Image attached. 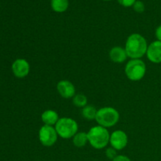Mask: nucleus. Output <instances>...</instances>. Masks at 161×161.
I'll return each mask as SVG.
<instances>
[{"label": "nucleus", "mask_w": 161, "mask_h": 161, "mask_svg": "<svg viewBox=\"0 0 161 161\" xmlns=\"http://www.w3.org/2000/svg\"><path fill=\"white\" fill-rule=\"evenodd\" d=\"M147 49V41L141 34H131L126 41L125 50L130 59H141L146 54Z\"/></svg>", "instance_id": "nucleus-1"}, {"label": "nucleus", "mask_w": 161, "mask_h": 161, "mask_svg": "<svg viewBox=\"0 0 161 161\" xmlns=\"http://www.w3.org/2000/svg\"><path fill=\"white\" fill-rule=\"evenodd\" d=\"M88 142L96 149H104L109 143L110 135L108 130L102 126H94L87 132Z\"/></svg>", "instance_id": "nucleus-2"}, {"label": "nucleus", "mask_w": 161, "mask_h": 161, "mask_svg": "<svg viewBox=\"0 0 161 161\" xmlns=\"http://www.w3.org/2000/svg\"><path fill=\"white\" fill-rule=\"evenodd\" d=\"M119 119V113L113 107H103L97 110L95 120L99 126L108 128L114 127Z\"/></svg>", "instance_id": "nucleus-3"}, {"label": "nucleus", "mask_w": 161, "mask_h": 161, "mask_svg": "<svg viewBox=\"0 0 161 161\" xmlns=\"http://www.w3.org/2000/svg\"><path fill=\"white\" fill-rule=\"evenodd\" d=\"M58 136L63 139L72 138L78 132V124L75 119L70 117L60 118L54 126Z\"/></svg>", "instance_id": "nucleus-4"}, {"label": "nucleus", "mask_w": 161, "mask_h": 161, "mask_svg": "<svg viewBox=\"0 0 161 161\" xmlns=\"http://www.w3.org/2000/svg\"><path fill=\"white\" fill-rule=\"evenodd\" d=\"M125 74L127 78L134 82L144 78L146 72V65L141 59H131L126 64Z\"/></svg>", "instance_id": "nucleus-5"}, {"label": "nucleus", "mask_w": 161, "mask_h": 161, "mask_svg": "<svg viewBox=\"0 0 161 161\" xmlns=\"http://www.w3.org/2000/svg\"><path fill=\"white\" fill-rule=\"evenodd\" d=\"M58 135L53 126L43 125L39 130V140L46 147L53 146L58 141Z\"/></svg>", "instance_id": "nucleus-6"}, {"label": "nucleus", "mask_w": 161, "mask_h": 161, "mask_svg": "<svg viewBox=\"0 0 161 161\" xmlns=\"http://www.w3.org/2000/svg\"><path fill=\"white\" fill-rule=\"evenodd\" d=\"M109 143L116 150H122L128 143V137L124 130H116L110 135Z\"/></svg>", "instance_id": "nucleus-7"}, {"label": "nucleus", "mask_w": 161, "mask_h": 161, "mask_svg": "<svg viewBox=\"0 0 161 161\" xmlns=\"http://www.w3.org/2000/svg\"><path fill=\"white\" fill-rule=\"evenodd\" d=\"M57 90L62 97L65 99L72 98L75 95V87L69 80H61L57 84Z\"/></svg>", "instance_id": "nucleus-8"}, {"label": "nucleus", "mask_w": 161, "mask_h": 161, "mask_svg": "<svg viewBox=\"0 0 161 161\" xmlns=\"http://www.w3.org/2000/svg\"><path fill=\"white\" fill-rule=\"evenodd\" d=\"M146 56L154 64L161 63V41L156 40L148 46Z\"/></svg>", "instance_id": "nucleus-9"}, {"label": "nucleus", "mask_w": 161, "mask_h": 161, "mask_svg": "<svg viewBox=\"0 0 161 161\" xmlns=\"http://www.w3.org/2000/svg\"><path fill=\"white\" fill-rule=\"evenodd\" d=\"M12 70L15 76L25 78L30 72V64L25 59H17L13 63Z\"/></svg>", "instance_id": "nucleus-10"}, {"label": "nucleus", "mask_w": 161, "mask_h": 161, "mask_svg": "<svg viewBox=\"0 0 161 161\" xmlns=\"http://www.w3.org/2000/svg\"><path fill=\"white\" fill-rule=\"evenodd\" d=\"M109 58L112 61L116 64H122L128 58L125 48L121 47H114L110 50Z\"/></svg>", "instance_id": "nucleus-11"}, {"label": "nucleus", "mask_w": 161, "mask_h": 161, "mask_svg": "<svg viewBox=\"0 0 161 161\" xmlns=\"http://www.w3.org/2000/svg\"><path fill=\"white\" fill-rule=\"evenodd\" d=\"M59 119L58 113L52 109L46 110L41 115V119L45 125L55 126Z\"/></svg>", "instance_id": "nucleus-12"}, {"label": "nucleus", "mask_w": 161, "mask_h": 161, "mask_svg": "<svg viewBox=\"0 0 161 161\" xmlns=\"http://www.w3.org/2000/svg\"><path fill=\"white\" fill-rule=\"evenodd\" d=\"M72 142L75 146L78 148L83 147L88 142L87 133L86 132H77L72 138Z\"/></svg>", "instance_id": "nucleus-13"}, {"label": "nucleus", "mask_w": 161, "mask_h": 161, "mask_svg": "<svg viewBox=\"0 0 161 161\" xmlns=\"http://www.w3.org/2000/svg\"><path fill=\"white\" fill-rule=\"evenodd\" d=\"M69 0H51V7L57 13H63L69 8Z\"/></svg>", "instance_id": "nucleus-14"}, {"label": "nucleus", "mask_w": 161, "mask_h": 161, "mask_svg": "<svg viewBox=\"0 0 161 161\" xmlns=\"http://www.w3.org/2000/svg\"><path fill=\"white\" fill-rule=\"evenodd\" d=\"M97 112V110L96 109L95 107L91 105H87L82 109V116L86 120H93L95 119Z\"/></svg>", "instance_id": "nucleus-15"}, {"label": "nucleus", "mask_w": 161, "mask_h": 161, "mask_svg": "<svg viewBox=\"0 0 161 161\" xmlns=\"http://www.w3.org/2000/svg\"><path fill=\"white\" fill-rule=\"evenodd\" d=\"M72 103L78 108H84L87 105V97L83 94H77L72 97Z\"/></svg>", "instance_id": "nucleus-16"}, {"label": "nucleus", "mask_w": 161, "mask_h": 161, "mask_svg": "<svg viewBox=\"0 0 161 161\" xmlns=\"http://www.w3.org/2000/svg\"><path fill=\"white\" fill-rule=\"evenodd\" d=\"M117 150H116L115 149H113V147H110V148H108V149H106V151H105V155H106V157H108V159H110V160H114L115 158H116V157H117V152H116Z\"/></svg>", "instance_id": "nucleus-17"}, {"label": "nucleus", "mask_w": 161, "mask_h": 161, "mask_svg": "<svg viewBox=\"0 0 161 161\" xmlns=\"http://www.w3.org/2000/svg\"><path fill=\"white\" fill-rule=\"evenodd\" d=\"M133 8H134V9H135V12L142 13V12H144V10H145V5L142 2L138 0V1L135 2V4L133 5Z\"/></svg>", "instance_id": "nucleus-18"}, {"label": "nucleus", "mask_w": 161, "mask_h": 161, "mask_svg": "<svg viewBox=\"0 0 161 161\" xmlns=\"http://www.w3.org/2000/svg\"><path fill=\"white\" fill-rule=\"evenodd\" d=\"M136 1L137 0H118L119 4L122 5L123 6H125V7L132 6Z\"/></svg>", "instance_id": "nucleus-19"}, {"label": "nucleus", "mask_w": 161, "mask_h": 161, "mask_svg": "<svg viewBox=\"0 0 161 161\" xmlns=\"http://www.w3.org/2000/svg\"><path fill=\"white\" fill-rule=\"evenodd\" d=\"M113 161H131L128 157L124 155H118Z\"/></svg>", "instance_id": "nucleus-20"}, {"label": "nucleus", "mask_w": 161, "mask_h": 161, "mask_svg": "<svg viewBox=\"0 0 161 161\" xmlns=\"http://www.w3.org/2000/svg\"><path fill=\"white\" fill-rule=\"evenodd\" d=\"M155 35H156V37H157V40L161 41V25H160V26L157 27V29H156Z\"/></svg>", "instance_id": "nucleus-21"}, {"label": "nucleus", "mask_w": 161, "mask_h": 161, "mask_svg": "<svg viewBox=\"0 0 161 161\" xmlns=\"http://www.w3.org/2000/svg\"><path fill=\"white\" fill-rule=\"evenodd\" d=\"M104 1H110V0H104Z\"/></svg>", "instance_id": "nucleus-22"}]
</instances>
